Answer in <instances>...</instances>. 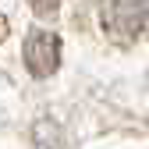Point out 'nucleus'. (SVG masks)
<instances>
[{
  "label": "nucleus",
  "instance_id": "f257e3e1",
  "mask_svg": "<svg viewBox=\"0 0 149 149\" xmlns=\"http://www.w3.org/2000/svg\"><path fill=\"white\" fill-rule=\"evenodd\" d=\"M103 32L117 43H132L146 29V0H107L100 11Z\"/></svg>",
  "mask_w": 149,
  "mask_h": 149
},
{
  "label": "nucleus",
  "instance_id": "f03ea898",
  "mask_svg": "<svg viewBox=\"0 0 149 149\" xmlns=\"http://www.w3.org/2000/svg\"><path fill=\"white\" fill-rule=\"evenodd\" d=\"M25 64L36 78H46L61 68V39L53 32H43V29H32L29 39H25Z\"/></svg>",
  "mask_w": 149,
  "mask_h": 149
},
{
  "label": "nucleus",
  "instance_id": "7ed1b4c3",
  "mask_svg": "<svg viewBox=\"0 0 149 149\" xmlns=\"http://www.w3.org/2000/svg\"><path fill=\"white\" fill-rule=\"evenodd\" d=\"M29 4L36 7V14H43V18H53L61 11V0H29Z\"/></svg>",
  "mask_w": 149,
  "mask_h": 149
}]
</instances>
